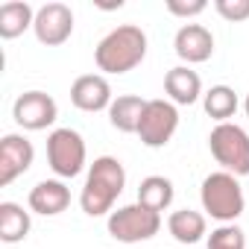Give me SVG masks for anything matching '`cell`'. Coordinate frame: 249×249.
<instances>
[{"label":"cell","instance_id":"obj_1","mask_svg":"<svg viewBox=\"0 0 249 249\" xmlns=\"http://www.w3.org/2000/svg\"><path fill=\"white\" fill-rule=\"evenodd\" d=\"M126 188V170H123L120 159L114 156H100L94 159L88 176H85V185H82V194H79V205L88 217H103V214H111L117 196Z\"/></svg>","mask_w":249,"mask_h":249},{"label":"cell","instance_id":"obj_2","mask_svg":"<svg viewBox=\"0 0 249 249\" xmlns=\"http://www.w3.org/2000/svg\"><path fill=\"white\" fill-rule=\"evenodd\" d=\"M147 56V33L135 24H120L114 27L94 50V62L103 73L120 76L135 71Z\"/></svg>","mask_w":249,"mask_h":249},{"label":"cell","instance_id":"obj_3","mask_svg":"<svg viewBox=\"0 0 249 249\" xmlns=\"http://www.w3.org/2000/svg\"><path fill=\"white\" fill-rule=\"evenodd\" d=\"M199 199H202V211H205L208 217H214L220 226L234 223V220L243 214V208H246L243 188H240L237 176H231V173H226V170L208 173V176L202 179Z\"/></svg>","mask_w":249,"mask_h":249},{"label":"cell","instance_id":"obj_4","mask_svg":"<svg viewBox=\"0 0 249 249\" xmlns=\"http://www.w3.org/2000/svg\"><path fill=\"white\" fill-rule=\"evenodd\" d=\"M214 161L231 176H249V135L237 123H217L208 135Z\"/></svg>","mask_w":249,"mask_h":249},{"label":"cell","instance_id":"obj_5","mask_svg":"<svg viewBox=\"0 0 249 249\" xmlns=\"http://www.w3.org/2000/svg\"><path fill=\"white\" fill-rule=\"evenodd\" d=\"M161 231V214L144 208L141 202L120 205L108 214V234L120 243H141Z\"/></svg>","mask_w":249,"mask_h":249},{"label":"cell","instance_id":"obj_6","mask_svg":"<svg viewBox=\"0 0 249 249\" xmlns=\"http://www.w3.org/2000/svg\"><path fill=\"white\" fill-rule=\"evenodd\" d=\"M47 164L59 179H73L85 167V141L76 129H53L47 135Z\"/></svg>","mask_w":249,"mask_h":249},{"label":"cell","instance_id":"obj_7","mask_svg":"<svg viewBox=\"0 0 249 249\" xmlns=\"http://www.w3.org/2000/svg\"><path fill=\"white\" fill-rule=\"evenodd\" d=\"M176 129H179V108H176V103H170V100H147L144 117L138 123L141 144L150 147V150L167 147L170 138L176 135Z\"/></svg>","mask_w":249,"mask_h":249},{"label":"cell","instance_id":"obj_8","mask_svg":"<svg viewBox=\"0 0 249 249\" xmlns=\"http://www.w3.org/2000/svg\"><path fill=\"white\" fill-rule=\"evenodd\" d=\"M12 117L21 129H30V132H41L47 126H53L56 117H59V106L50 94L44 91H24L15 106H12Z\"/></svg>","mask_w":249,"mask_h":249},{"label":"cell","instance_id":"obj_9","mask_svg":"<svg viewBox=\"0 0 249 249\" xmlns=\"http://www.w3.org/2000/svg\"><path fill=\"white\" fill-rule=\"evenodd\" d=\"M36 38L47 47H59L73 36V12L65 3H44L36 12Z\"/></svg>","mask_w":249,"mask_h":249},{"label":"cell","instance_id":"obj_10","mask_svg":"<svg viewBox=\"0 0 249 249\" xmlns=\"http://www.w3.org/2000/svg\"><path fill=\"white\" fill-rule=\"evenodd\" d=\"M33 159H36V150L24 135H15V132L3 135V141H0V188H6L18 176H24L33 167Z\"/></svg>","mask_w":249,"mask_h":249},{"label":"cell","instance_id":"obj_11","mask_svg":"<svg viewBox=\"0 0 249 249\" xmlns=\"http://www.w3.org/2000/svg\"><path fill=\"white\" fill-rule=\"evenodd\" d=\"M173 50L185 65H202L214 56V36L202 24H185L173 38Z\"/></svg>","mask_w":249,"mask_h":249},{"label":"cell","instance_id":"obj_12","mask_svg":"<svg viewBox=\"0 0 249 249\" xmlns=\"http://www.w3.org/2000/svg\"><path fill=\"white\" fill-rule=\"evenodd\" d=\"M71 103L79 111H103L114 103L111 85L103 73H82L71 85Z\"/></svg>","mask_w":249,"mask_h":249},{"label":"cell","instance_id":"obj_13","mask_svg":"<svg viewBox=\"0 0 249 249\" xmlns=\"http://www.w3.org/2000/svg\"><path fill=\"white\" fill-rule=\"evenodd\" d=\"M27 202H30V211H33V214L56 217V214H62V211L71 205V188H68L62 179H44V182H38V185L30 191Z\"/></svg>","mask_w":249,"mask_h":249},{"label":"cell","instance_id":"obj_14","mask_svg":"<svg viewBox=\"0 0 249 249\" xmlns=\"http://www.w3.org/2000/svg\"><path fill=\"white\" fill-rule=\"evenodd\" d=\"M164 91L170 97V103L176 106H191L202 97V79L196 71H191L188 65H176L167 71L164 76Z\"/></svg>","mask_w":249,"mask_h":249},{"label":"cell","instance_id":"obj_15","mask_svg":"<svg viewBox=\"0 0 249 249\" xmlns=\"http://www.w3.org/2000/svg\"><path fill=\"white\" fill-rule=\"evenodd\" d=\"M144 108H147L144 97H138V94H120L108 106V123L117 132H126V135L135 132L138 135V123L144 117Z\"/></svg>","mask_w":249,"mask_h":249},{"label":"cell","instance_id":"obj_16","mask_svg":"<svg viewBox=\"0 0 249 249\" xmlns=\"http://www.w3.org/2000/svg\"><path fill=\"white\" fill-rule=\"evenodd\" d=\"M205 229H208L205 214H199L194 208H179L167 217V231L179 243H199L205 237Z\"/></svg>","mask_w":249,"mask_h":249},{"label":"cell","instance_id":"obj_17","mask_svg":"<svg viewBox=\"0 0 249 249\" xmlns=\"http://www.w3.org/2000/svg\"><path fill=\"white\" fill-rule=\"evenodd\" d=\"M36 24V12L30 3H21V0H12V3L0 6V38H18L24 30H30Z\"/></svg>","mask_w":249,"mask_h":249},{"label":"cell","instance_id":"obj_18","mask_svg":"<svg viewBox=\"0 0 249 249\" xmlns=\"http://www.w3.org/2000/svg\"><path fill=\"white\" fill-rule=\"evenodd\" d=\"M30 211L18 202H0V240L3 243H21L30 234Z\"/></svg>","mask_w":249,"mask_h":249},{"label":"cell","instance_id":"obj_19","mask_svg":"<svg viewBox=\"0 0 249 249\" xmlns=\"http://www.w3.org/2000/svg\"><path fill=\"white\" fill-rule=\"evenodd\" d=\"M237 94H234V88H229V85H211L205 94H202V108H205V114L208 117H214L217 123H229V117H234V111H237Z\"/></svg>","mask_w":249,"mask_h":249},{"label":"cell","instance_id":"obj_20","mask_svg":"<svg viewBox=\"0 0 249 249\" xmlns=\"http://www.w3.org/2000/svg\"><path fill=\"white\" fill-rule=\"evenodd\" d=\"M138 202L150 211H164L170 208L173 202V182L164 179V176H147L141 185H138Z\"/></svg>","mask_w":249,"mask_h":249},{"label":"cell","instance_id":"obj_21","mask_svg":"<svg viewBox=\"0 0 249 249\" xmlns=\"http://www.w3.org/2000/svg\"><path fill=\"white\" fill-rule=\"evenodd\" d=\"M208 249H246L243 229H240V226H234V223L217 226V229L208 234Z\"/></svg>","mask_w":249,"mask_h":249},{"label":"cell","instance_id":"obj_22","mask_svg":"<svg viewBox=\"0 0 249 249\" xmlns=\"http://www.w3.org/2000/svg\"><path fill=\"white\" fill-rule=\"evenodd\" d=\"M214 9L220 12V18H226L229 24H240L249 18V0H217Z\"/></svg>","mask_w":249,"mask_h":249},{"label":"cell","instance_id":"obj_23","mask_svg":"<svg viewBox=\"0 0 249 249\" xmlns=\"http://www.w3.org/2000/svg\"><path fill=\"white\" fill-rule=\"evenodd\" d=\"M205 9H208L205 0H167V12L179 18H194V15H202Z\"/></svg>","mask_w":249,"mask_h":249},{"label":"cell","instance_id":"obj_24","mask_svg":"<svg viewBox=\"0 0 249 249\" xmlns=\"http://www.w3.org/2000/svg\"><path fill=\"white\" fill-rule=\"evenodd\" d=\"M243 111H246V117H249V94H246V100H243Z\"/></svg>","mask_w":249,"mask_h":249}]
</instances>
